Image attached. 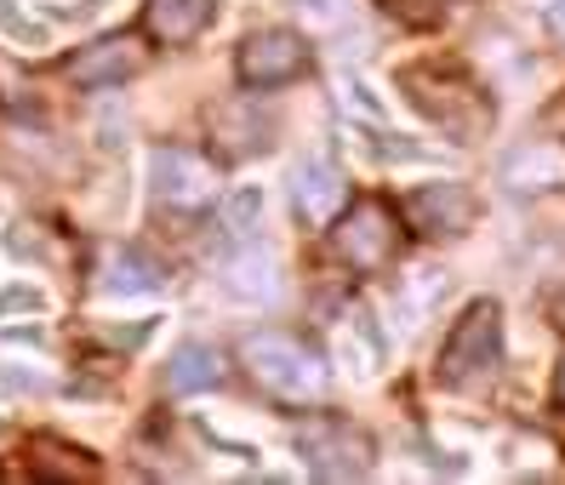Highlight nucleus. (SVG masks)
<instances>
[{
    "mask_svg": "<svg viewBox=\"0 0 565 485\" xmlns=\"http://www.w3.org/2000/svg\"><path fill=\"white\" fill-rule=\"evenodd\" d=\"M149 183H154V206L172 217H201L217 201V166L194 149H154Z\"/></svg>",
    "mask_w": 565,
    "mask_h": 485,
    "instance_id": "7",
    "label": "nucleus"
},
{
    "mask_svg": "<svg viewBox=\"0 0 565 485\" xmlns=\"http://www.w3.org/2000/svg\"><path fill=\"white\" fill-rule=\"evenodd\" d=\"M548 12H554V29H559V35H565V0H554Z\"/></svg>",
    "mask_w": 565,
    "mask_h": 485,
    "instance_id": "18",
    "label": "nucleus"
},
{
    "mask_svg": "<svg viewBox=\"0 0 565 485\" xmlns=\"http://www.w3.org/2000/svg\"><path fill=\"white\" fill-rule=\"evenodd\" d=\"M223 382V354L212 343H183L166 366V388L172 395H206V388Z\"/></svg>",
    "mask_w": 565,
    "mask_h": 485,
    "instance_id": "15",
    "label": "nucleus"
},
{
    "mask_svg": "<svg viewBox=\"0 0 565 485\" xmlns=\"http://www.w3.org/2000/svg\"><path fill=\"white\" fill-rule=\"evenodd\" d=\"M263 212V194L257 188H246V194H235V206H228V229L235 235H252V217Z\"/></svg>",
    "mask_w": 565,
    "mask_h": 485,
    "instance_id": "17",
    "label": "nucleus"
},
{
    "mask_svg": "<svg viewBox=\"0 0 565 485\" xmlns=\"http://www.w3.org/2000/svg\"><path fill=\"white\" fill-rule=\"evenodd\" d=\"M383 7L401 18V23H412V29H428V23H440V18H446L451 0H383Z\"/></svg>",
    "mask_w": 565,
    "mask_h": 485,
    "instance_id": "16",
    "label": "nucleus"
},
{
    "mask_svg": "<svg viewBox=\"0 0 565 485\" xmlns=\"http://www.w3.org/2000/svg\"><path fill=\"white\" fill-rule=\"evenodd\" d=\"M326 235H331V257H338L349 274H383V269H394V257H401L412 229L388 201L365 194V201L343 206V217L331 223Z\"/></svg>",
    "mask_w": 565,
    "mask_h": 485,
    "instance_id": "3",
    "label": "nucleus"
},
{
    "mask_svg": "<svg viewBox=\"0 0 565 485\" xmlns=\"http://www.w3.org/2000/svg\"><path fill=\"white\" fill-rule=\"evenodd\" d=\"M166 269L154 263V257H143L138 246H109L104 263H97V291H120V298H131V291H160Z\"/></svg>",
    "mask_w": 565,
    "mask_h": 485,
    "instance_id": "13",
    "label": "nucleus"
},
{
    "mask_svg": "<svg viewBox=\"0 0 565 485\" xmlns=\"http://www.w3.org/2000/svg\"><path fill=\"white\" fill-rule=\"evenodd\" d=\"M401 91H406V104L435 126V132H446L451 143H480L497 126L491 91L475 75L451 69V63H412V69H401Z\"/></svg>",
    "mask_w": 565,
    "mask_h": 485,
    "instance_id": "1",
    "label": "nucleus"
},
{
    "mask_svg": "<svg viewBox=\"0 0 565 485\" xmlns=\"http://www.w3.org/2000/svg\"><path fill=\"white\" fill-rule=\"evenodd\" d=\"M297 457L309 463L315 479H365L372 474L377 445H372V434H365L360 423H349V417L315 411V417L297 423Z\"/></svg>",
    "mask_w": 565,
    "mask_h": 485,
    "instance_id": "5",
    "label": "nucleus"
},
{
    "mask_svg": "<svg viewBox=\"0 0 565 485\" xmlns=\"http://www.w3.org/2000/svg\"><path fill=\"white\" fill-rule=\"evenodd\" d=\"M497 360H503V309L491 298H480V303L462 309L457 326L446 332L435 377H440V388H475L497 371Z\"/></svg>",
    "mask_w": 565,
    "mask_h": 485,
    "instance_id": "4",
    "label": "nucleus"
},
{
    "mask_svg": "<svg viewBox=\"0 0 565 485\" xmlns=\"http://www.w3.org/2000/svg\"><path fill=\"white\" fill-rule=\"evenodd\" d=\"M217 18V0H149L143 7V35L160 46H189L201 41Z\"/></svg>",
    "mask_w": 565,
    "mask_h": 485,
    "instance_id": "12",
    "label": "nucleus"
},
{
    "mask_svg": "<svg viewBox=\"0 0 565 485\" xmlns=\"http://www.w3.org/2000/svg\"><path fill=\"white\" fill-rule=\"evenodd\" d=\"M241 360L252 371V382L280 406H320L326 400V360L291 332H252L241 343Z\"/></svg>",
    "mask_w": 565,
    "mask_h": 485,
    "instance_id": "2",
    "label": "nucleus"
},
{
    "mask_svg": "<svg viewBox=\"0 0 565 485\" xmlns=\"http://www.w3.org/2000/svg\"><path fill=\"white\" fill-rule=\"evenodd\" d=\"M291 206L303 217V229H331L349 206V177L331 166L326 154H309L303 166L291 172Z\"/></svg>",
    "mask_w": 565,
    "mask_h": 485,
    "instance_id": "10",
    "label": "nucleus"
},
{
    "mask_svg": "<svg viewBox=\"0 0 565 485\" xmlns=\"http://www.w3.org/2000/svg\"><path fill=\"white\" fill-rule=\"evenodd\" d=\"M275 143V115L257 109V97H235V104L212 109V149L223 160H246V154H263Z\"/></svg>",
    "mask_w": 565,
    "mask_h": 485,
    "instance_id": "11",
    "label": "nucleus"
},
{
    "mask_svg": "<svg viewBox=\"0 0 565 485\" xmlns=\"http://www.w3.org/2000/svg\"><path fill=\"white\" fill-rule=\"evenodd\" d=\"M149 69V46L138 29H120V35H104V41H92L70 57V80L81 91H109L131 75H143Z\"/></svg>",
    "mask_w": 565,
    "mask_h": 485,
    "instance_id": "9",
    "label": "nucleus"
},
{
    "mask_svg": "<svg viewBox=\"0 0 565 485\" xmlns=\"http://www.w3.org/2000/svg\"><path fill=\"white\" fill-rule=\"evenodd\" d=\"M309 69H315V52H309V35H297V29H252L235 52V75L252 91H280L291 80H303Z\"/></svg>",
    "mask_w": 565,
    "mask_h": 485,
    "instance_id": "6",
    "label": "nucleus"
},
{
    "mask_svg": "<svg viewBox=\"0 0 565 485\" xmlns=\"http://www.w3.org/2000/svg\"><path fill=\"white\" fill-rule=\"evenodd\" d=\"M554 400L565 406V366H559V377H554Z\"/></svg>",
    "mask_w": 565,
    "mask_h": 485,
    "instance_id": "19",
    "label": "nucleus"
},
{
    "mask_svg": "<svg viewBox=\"0 0 565 485\" xmlns=\"http://www.w3.org/2000/svg\"><path fill=\"white\" fill-rule=\"evenodd\" d=\"M29 474H41V479H97V457L70 440H57V434H35L29 440Z\"/></svg>",
    "mask_w": 565,
    "mask_h": 485,
    "instance_id": "14",
    "label": "nucleus"
},
{
    "mask_svg": "<svg viewBox=\"0 0 565 485\" xmlns=\"http://www.w3.org/2000/svg\"><path fill=\"white\" fill-rule=\"evenodd\" d=\"M401 217H406V229L417 240H462L480 223V194L469 183L440 177V183L412 188L406 201H401Z\"/></svg>",
    "mask_w": 565,
    "mask_h": 485,
    "instance_id": "8",
    "label": "nucleus"
}]
</instances>
